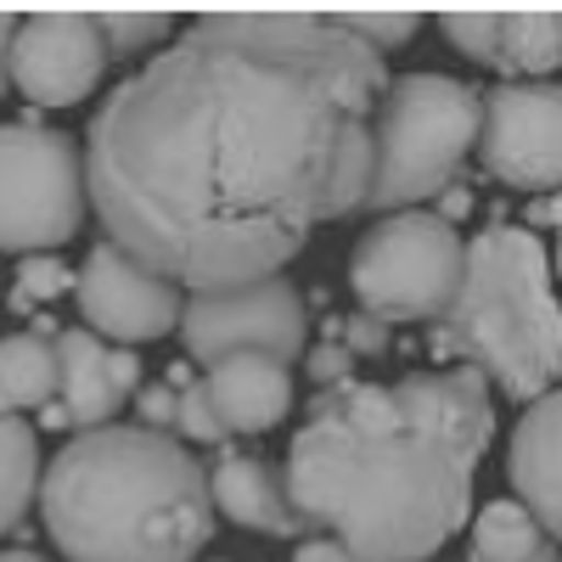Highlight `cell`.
<instances>
[{
	"label": "cell",
	"instance_id": "6da1fadb",
	"mask_svg": "<svg viewBox=\"0 0 562 562\" xmlns=\"http://www.w3.org/2000/svg\"><path fill=\"white\" fill-rule=\"evenodd\" d=\"M389 79L333 12H198L90 119V214L186 293L281 276L315 225L360 214Z\"/></svg>",
	"mask_w": 562,
	"mask_h": 562
},
{
	"label": "cell",
	"instance_id": "7a4b0ae2",
	"mask_svg": "<svg viewBox=\"0 0 562 562\" xmlns=\"http://www.w3.org/2000/svg\"><path fill=\"white\" fill-rule=\"evenodd\" d=\"M495 394L473 366L315 389L288 445V495L360 562H428L473 518Z\"/></svg>",
	"mask_w": 562,
	"mask_h": 562
},
{
	"label": "cell",
	"instance_id": "3957f363",
	"mask_svg": "<svg viewBox=\"0 0 562 562\" xmlns=\"http://www.w3.org/2000/svg\"><path fill=\"white\" fill-rule=\"evenodd\" d=\"M40 518L68 562H198L214 540V490L192 445L108 422L45 461Z\"/></svg>",
	"mask_w": 562,
	"mask_h": 562
},
{
	"label": "cell",
	"instance_id": "277c9868",
	"mask_svg": "<svg viewBox=\"0 0 562 562\" xmlns=\"http://www.w3.org/2000/svg\"><path fill=\"white\" fill-rule=\"evenodd\" d=\"M551 254L529 225L490 220L467 243V276L428 349L445 366H473L506 400L535 405L562 378V299Z\"/></svg>",
	"mask_w": 562,
	"mask_h": 562
},
{
	"label": "cell",
	"instance_id": "5b68a950",
	"mask_svg": "<svg viewBox=\"0 0 562 562\" xmlns=\"http://www.w3.org/2000/svg\"><path fill=\"white\" fill-rule=\"evenodd\" d=\"M484 130V90L456 74H394L371 130V186L360 214H405L439 203L461 180Z\"/></svg>",
	"mask_w": 562,
	"mask_h": 562
},
{
	"label": "cell",
	"instance_id": "8992f818",
	"mask_svg": "<svg viewBox=\"0 0 562 562\" xmlns=\"http://www.w3.org/2000/svg\"><path fill=\"white\" fill-rule=\"evenodd\" d=\"M467 276V243L434 209H405L366 225L349 254V288L383 326H434L450 315Z\"/></svg>",
	"mask_w": 562,
	"mask_h": 562
},
{
	"label": "cell",
	"instance_id": "52a82bcc",
	"mask_svg": "<svg viewBox=\"0 0 562 562\" xmlns=\"http://www.w3.org/2000/svg\"><path fill=\"white\" fill-rule=\"evenodd\" d=\"M85 214L90 186L79 140L40 119L0 124V254H52L79 237Z\"/></svg>",
	"mask_w": 562,
	"mask_h": 562
},
{
	"label": "cell",
	"instance_id": "ba28073f",
	"mask_svg": "<svg viewBox=\"0 0 562 562\" xmlns=\"http://www.w3.org/2000/svg\"><path fill=\"white\" fill-rule=\"evenodd\" d=\"M180 344L203 371L237 355H270L293 366L310 355V304L293 288V276H265L220 293H186Z\"/></svg>",
	"mask_w": 562,
	"mask_h": 562
},
{
	"label": "cell",
	"instance_id": "9c48e42d",
	"mask_svg": "<svg viewBox=\"0 0 562 562\" xmlns=\"http://www.w3.org/2000/svg\"><path fill=\"white\" fill-rule=\"evenodd\" d=\"M479 169L512 192H562V85L501 79L484 90Z\"/></svg>",
	"mask_w": 562,
	"mask_h": 562
},
{
	"label": "cell",
	"instance_id": "30bf717a",
	"mask_svg": "<svg viewBox=\"0 0 562 562\" xmlns=\"http://www.w3.org/2000/svg\"><path fill=\"white\" fill-rule=\"evenodd\" d=\"M108 40L97 12L74 7H45L23 12L18 40H12V85L34 108H74L108 79Z\"/></svg>",
	"mask_w": 562,
	"mask_h": 562
},
{
	"label": "cell",
	"instance_id": "8fae6325",
	"mask_svg": "<svg viewBox=\"0 0 562 562\" xmlns=\"http://www.w3.org/2000/svg\"><path fill=\"white\" fill-rule=\"evenodd\" d=\"M74 299H79V315H85V333L119 338V344H153V338L175 333L180 315H186V288H175L169 276L130 259L108 237L85 254Z\"/></svg>",
	"mask_w": 562,
	"mask_h": 562
},
{
	"label": "cell",
	"instance_id": "7c38bea8",
	"mask_svg": "<svg viewBox=\"0 0 562 562\" xmlns=\"http://www.w3.org/2000/svg\"><path fill=\"white\" fill-rule=\"evenodd\" d=\"M439 29L461 57L501 79H546L562 68L557 7H445Z\"/></svg>",
	"mask_w": 562,
	"mask_h": 562
},
{
	"label": "cell",
	"instance_id": "4fadbf2b",
	"mask_svg": "<svg viewBox=\"0 0 562 562\" xmlns=\"http://www.w3.org/2000/svg\"><path fill=\"white\" fill-rule=\"evenodd\" d=\"M506 479L518 484L529 518L562 546V389L524 405L506 445Z\"/></svg>",
	"mask_w": 562,
	"mask_h": 562
},
{
	"label": "cell",
	"instance_id": "5bb4252c",
	"mask_svg": "<svg viewBox=\"0 0 562 562\" xmlns=\"http://www.w3.org/2000/svg\"><path fill=\"white\" fill-rule=\"evenodd\" d=\"M209 490H214V512H225L237 529H254V535H270V540L310 535L304 512L288 495V473L270 467L265 456L220 450L214 467H209Z\"/></svg>",
	"mask_w": 562,
	"mask_h": 562
},
{
	"label": "cell",
	"instance_id": "9a60e30c",
	"mask_svg": "<svg viewBox=\"0 0 562 562\" xmlns=\"http://www.w3.org/2000/svg\"><path fill=\"white\" fill-rule=\"evenodd\" d=\"M203 383L214 394L225 434H270L293 411V366H281L270 355L220 360L214 371H203Z\"/></svg>",
	"mask_w": 562,
	"mask_h": 562
},
{
	"label": "cell",
	"instance_id": "2e32d148",
	"mask_svg": "<svg viewBox=\"0 0 562 562\" xmlns=\"http://www.w3.org/2000/svg\"><path fill=\"white\" fill-rule=\"evenodd\" d=\"M57 405L68 416V428L90 434V428H108L124 405V389L113 378V349L85 333V326H68L57 338Z\"/></svg>",
	"mask_w": 562,
	"mask_h": 562
},
{
	"label": "cell",
	"instance_id": "e0dca14e",
	"mask_svg": "<svg viewBox=\"0 0 562 562\" xmlns=\"http://www.w3.org/2000/svg\"><path fill=\"white\" fill-rule=\"evenodd\" d=\"M57 405V338L34 333H7L0 338V411H45Z\"/></svg>",
	"mask_w": 562,
	"mask_h": 562
},
{
	"label": "cell",
	"instance_id": "ac0fdd59",
	"mask_svg": "<svg viewBox=\"0 0 562 562\" xmlns=\"http://www.w3.org/2000/svg\"><path fill=\"white\" fill-rule=\"evenodd\" d=\"M40 434L23 416L0 411V535H12L29 518V506L40 501Z\"/></svg>",
	"mask_w": 562,
	"mask_h": 562
},
{
	"label": "cell",
	"instance_id": "d6986e66",
	"mask_svg": "<svg viewBox=\"0 0 562 562\" xmlns=\"http://www.w3.org/2000/svg\"><path fill=\"white\" fill-rule=\"evenodd\" d=\"M546 551H557V540L529 518L524 501H490V506H479L473 551H467V557H479V562H535Z\"/></svg>",
	"mask_w": 562,
	"mask_h": 562
},
{
	"label": "cell",
	"instance_id": "ffe728a7",
	"mask_svg": "<svg viewBox=\"0 0 562 562\" xmlns=\"http://www.w3.org/2000/svg\"><path fill=\"white\" fill-rule=\"evenodd\" d=\"M333 18L355 34V40H366L371 52H405V45L422 34V7H333Z\"/></svg>",
	"mask_w": 562,
	"mask_h": 562
},
{
	"label": "cell",
	"instance_id": "44dd1931",
	"mask_svg": "<svg viewBox=\"0 0 562 562\" xmlns=\"http://www.w3.org/2000/svg\"><path fill=\"white\" fill-rule=\"evenodd\" d=\"M97 23H102V40L113 57L153 52L158 40L175 34V12H158V7H108V12H97Z\"/></svg>",
	"mask_w": 562,
	"mask_h": 562
},
{
	"label": "cell",
	"instance_id": "7402d4cb",
	"mask_svg": "<svg viewBox=\"0 0 562 562\" xmlns=\"http://www.w3.org/2000/svg\"><path fill=\"white\" fill-rule=\"evenodd\" d=\"M79 276H68V265L63 259H52V254H29V259H18V288H12V310L23 315V310H40V304H52V299H63L68 288H74Z\"/></svg>",
	"mask_w": 562,
	"mask_h": 562
},
{
	"label": "cell",
	"instance_id": "603a6c76",
	"mask_svg": "<svg viewBox=\"0 0 562 562\" xmlns=\"http://www.w3.org/2000/svg\"><path fill=\"white\" fill-rule=\"evenodd\" d=\"M180 394V416H175V439L186 445H203V450H225V422H220V411H214V394H209V383L198 378V383H186V389H175Z\"/></svg>",
	"mask_w": 562,
	"mask_h": 562
},
{
	"label": "cell",
	"instance_id": "cb8c5ba5",
	"mask_svg": "<svg viewBox=\"0 0 562 562\" xmlns=\"http://www.w3.org/2000/svg\"><path fill=\"white\" fill-rule=\"evenodd\" d=\"M338 344H344L355 360H383V355L394 349V326H383L378 315L355 310V315H344V333H338Z\"/></svg>",
	"mask_w": 562,
	"mask_h": 562
},
{
	"label": "cell",
	"instance_id": "d4e9b609",
	"mask_svg": "<svg viewBox=\"0 0 562 562\" xmlns=\"http://www.w3.org/2000/svg\"><path fill=\"white\" fill-rule=\"evenodd\" d=\"M304 371H310L315 389H338V383L355 378V355H349L344 344H315V349L304 355Z\"/></svg>",
	"mask_w": 562,
	"mask_h": 562
},
{
	"label": "cell",
	"instance_id": "484cf974",
	"mask_svg": "<svg viewBox=\"0 0 562 562\" xmlns=\"http://www.w3.org/2000/svg\"><path fill=\"white\" fill-rule=\"evenodd\" d=\"M135 411H140V428L153 434H175V416H180V394L169 383H147L135 394Z\"/></svg>",
	"mask_w": 562,
	"mask_h": 562
},
{
	"label": "cell",
	"instance_id": "4316f807",
	"mask_svg": "<svg viewBox=\"0 0 562 562\" xmlns=\"http://www.w3.org/2000/svg\"><path fill=\"white\" fill-rule=\"evenodd\" d=\"M293 562H360L349 546H338L333 535H315V540H304L299 551H293Z\"/></svg>",
	"mask_w": 562,
	"mask_h": 562
},
{
	"label": "cell",
	"instance_id": "83f0119b",
	"mask_svg": "<svg viewBox=\"0 0 562 562\" xmlns=\"http://www.w3.org/2000/svg\"><path fill=\"white\" fill-rule=\"evenodd\" d=\"M23 12H0V97L12 90V40H18Z\"/></svg>",
	"mask_w": 562,
	"mask_h": 562
},
{
	"label": "cell",
	"instance_id": "f1b7e54d",
	"mask_svg": "<svg viewBox=\"0 0 562 562\" xmlns=\"http://www.w3.org/2000/svg\"><path fill=\"white\" fill-rule=\"evenodd\" d=\"M529 231H535V237H540V231H562V192L535 198V209H529Z\"/></svg>",
	"mask_w": 562,
	"mask_h": 562
},
{
	"label": "cell",
	"instance_id": "f546056e",
	"mask_svg": "<svg viewBox=\"0 0 562 562\" xmlns=\"http://www.w3.org/2000/svg\"><path fill=\"white\" fill-rule=\"evenodd\" d=\"M434 214H439V220H450V225H456V220H461V214H473V192H467V186H461V180H456V186H450V192H445V198H439V203H434Z\"/></svg>",
	"mask_w": 562,
	"mask_h": 562
},
{
	"label": "cell",
	"instance_id": "4dcf8cb0",
	"mask_svg": "<svg viewBox=\"0 0 562 562\" xmlns=\"http://www.w3.org/2000/svg\"><path fill=\"white\" fill-rule=\"evenodd\" d=\"M0 562H52V557H40L29 546H12V551H0Z\"/></svg>",
	"mask_w": 562,
	"mask_h": 562
},
{
	"label": "cell",
	"instance_id": "1f68e13d",
	"mask_svg": "<svg viewBox=\"0 0 562 562\" xmlns=\"http://www.w3.org/2000/svg\"><path fill=\"white\" fill-rule=\"evenodd\" d=\"M467 562H479V557H467ZM535 562H562V551H546V557H535Z\"/></svg>",
	"mask_w": 562,
	"mask_h": 562
},
{
	"label": "cell",
	"instance_id": "d6a6232c",
	"mask_svg": "<svg viewBox=\"0 0 562 562\" xmlns=\"http://www.w3.org/2000/svg\"><path fill=\"white\" fill-rule=\"evenodd\" d=\"M551 270H557V276H562V243H557V259H551Z\"/></svg>",
	"mask_w": 562,
	"mask_h": 562
}]
</instances>
